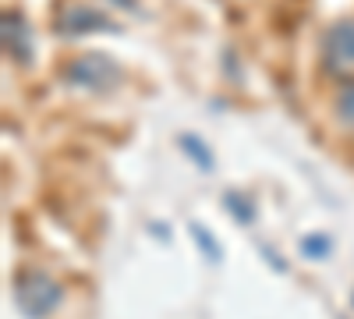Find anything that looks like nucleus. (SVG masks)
I'll list each match as a JSON object with an SVG mask.
<instances>
[{
  "instance_id": "f257e3e1",
  "label": "nucleus",
  "mask_w": 354,
  "mask_h": 319,
  "mask_svg": "<svg viewBox=\"0 0 354 319\" xmlns=\"http://www.w3.org/2000/svg\"><path fill=\"white\" fill-rule=\"evenodd\" d=\"M15 305L25 319H50L57 309L64 305V284L57 280L53 273L46 270H36V266H25L15 273Z\"/></svg>"
},
{
  "instance_id": "f03ea898",
  "label": "nucleus",
  "mask_w": 354,
  "mask_h": 319,
  "mask_svg": "<svg viewBox=\"0 0 354 319\" xmlns=\"http://www.w3.org/2000/svg\"><path fill=\"white\" fill-rule=\"evenodd\" d=\"M121 78L124 71L103 53H78L64 64V82L82 93H110L121 85Z\"/></svg>"
},
{
  "instance_id": "7ed1b4c3",
  "label": "nucleus",
  "mask_w": 354,
  "mask_h": 319,
  "mask_svg": "<svg viewBox=\"0 0 354 319\" xmlns=\"http://www.w3.org/2000/svg\"><path fill=\"white\" fill-rule=\"evenodd\" d=\"M322 68L344 82L354 78V18H337L322 33Z\"/></svg>"
},
{
  "instance_id": "20e7f679",
  "label": "nucleus",
  "mask_w": 354,
  "mask_h": 319,
  "mask_svg": "<svg viewBox=\"0 0 354 319\" xmlns=\"http://www.w3.org/2000/svg\"><path fill=\"white\" fill-rule=\"evenodd\" d=\"M57 33L61 36H88V33H113V21L103 15V11H96V8H88V4H68L61 15H57Z\"/></svg>"
},
{
  "instance_id": "39448f33",
  "label": "nucleus",
  "mask_w": 354,
  "mask_h": 319,
  "mask_svg": "<svg viewBox=\"0 0 354 319\" xmlns=\"http://www.w3.org/2000/svg\"><path fill=\"white\" fill-rule=\"evenodd\" d=\"M4 50L15 64H32V33L18 11H8L4 15Z\"/></svg>"
},
{
  "instance_id": "423d86ee",
  "label": "nucleus",
  "mask_w": 354,
  "mask_h": 319,
  "mask_svg": "<svg viewBox=\"0 0 354 319\" xmlns=\"http://www.w3.org/2000/svg\"><path fill=\"white\" fill-rule=\"evenodd\" d=\"M333 118H337V125L344 131L354 135V78L344 82L337 89V96H333Z\"/></svg>"
},
{
  "instance_id": "0eeeda50",
  "label": "nucleus",
  "mask_w": 354,
  "mask_h": 319,
  "mask_svg": "<svg viewBox=\"0 0 354 319\" xmlns=\"http://www.w3.org/2000/svg\"><path fill=\"white\" fill-rule=\"evenodd\" d=\"M181 149H188L202 170H213V153L202 146V138H195V135H181Z\"/></svg>"
},
{
  "instance_id": "6e6552de",
  "label": "nucleus",
  "mask_w": 354,
  "mask_h": 319,
  "mask_svg": "<svg viewBox=\"0 0 354 319\" xmlns=\"http://www.w3.org/2000/svg\"><path fill=\"white\" fill-rule=\"evenodd\" d=\"M301 252L308 259H322V255H330V238H322V235H308L301 241Z\"/></svg>"
},
{
  "instance_id": "1a4fd4ad",
  "label": "nucleus",
  "mask_w": 354,
  "mask_h": 319,
  "mask_svg": "<svg viewBox=\"0 0 354 319\" xmlns=\"http://www.w3.org/2000/svg\"><path fill=\"white\" fill-rule=\"evenodd\" d=\"M227 206H230L234 213H238L234 220H241V224H252V206H248V202H241V199L234 195V192H227Z\"/></svg>"
},
{
  "instance_id": "9d476101",
  "label": "nucleus",
  "mask_w": 354,
  "mask_h": 319,
  "mask_svg": "<svg viewBox=\"0 0 354 319\" xmlns=\"http://www.w3.org/2000/svg\"><path fill=\"white\" fill-rule=\"evenodd\" d=\"M195 235H198V241H202V248H205V252H209L213 259L220 255V252H216V241H209V235H205V230H202V227H195Z\"/></svg>"
},
{
  "instance_id": "9b49d317",
  "label": "nucleus",
  "mask_w": 354,
  "mask_h": 319,
  "mask_svg": "<svg viewBox=\"0 0 354 319\" xmlns=\"http://www.w3.org/2000/svg\"><path fill=\"white\" fill-rule=\"evenodd\" d=\"M113 4H117V8H124V11H135V8H138L135 0H113Z\"/></svg>"
}]
</instances>
